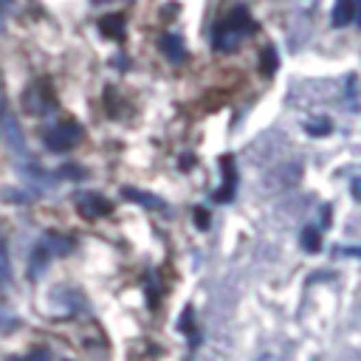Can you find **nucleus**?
I'll list each match as a JSON object with an SVG mask.
<instances>
[{"mask_svg": "<svg viewBox=\"0 0 361 361\" xmlns=\"http://www.w3.org/2000/svg\"><path fill=\"white\" fill-rule=\"evenodd\" d=\"M79 138H82V127L77 122H62L51 130H45V136H42L45 147L54 153H68L71 147H77Z\"/></svg>", "mask_w": 361, "mask_h": 361, "instance_id": "obj_1", "label": "nucleus"}, {"mask_svg": "<svg viewBox=\"0 0 361 361\" xmlns=\"http://www.w3.org/2000/svg\"><path fill=\"white\" fill-rule=\"evenodd\" d=\"M0 133H3V138L12 144V150L23 153L26 155V144H23V133H20V125H17V119L12 116L9 105H6V96L0 93Z\"/></svg>", "mask_w": 361, "mask_h": 361, "instance_id": "obj_2", "label": "nucleus"}, {"mask_svg": "<svg viewBox=\"0 0 361 361\" xmlns=\"http://www.w3.org/2000/svg\"><path fill=\"white\" fill-rule=\"evenodd\" d=\"M77 209L85 221H96V218H105V214H110V201L96 195V192H85V195L77 198Z\"/></svg>", "mask_w": 361, "mask_h": 361, "instance_id": "obj_3", "label": "nucleus"}, {"mask_svg": "<svg viewBox=\"0 0 361 361\" xmlns=\"http://www.w3.org/2000/svg\"><path fill=\"white\" fill-rule=\"evenodd\" d=\"M45 88L42 85H34V88H29V93L23 96V105H26V110L32 113V116H42V113H51V108H54V102H48L45 99Z\"/></svg>", "mask_w": 361, "mask_h": 361, "instance_id": "obj_4", "label": "nucleus"}, {"mask_svg": "<svg viewBox=\"0 0 361 361\" xmlns=\"http://www.w3.org/2000/svg\"><path fill=\"white\" fill-rule=\"evenodd\" d=\"M356 14H358V0H336L330 20H333L336 29H345L356 20Z\"/></svg>", "mask_w": 361, "mask_h": 361, "instance_id": "obj_5", "label": "nucleus"}, {"mask_svg": "<svg viewBox=\"0 0 361 361\" xmlns=\"http://www.w3.org/2000/svg\"><path fill=\"white\" fill-rule=\"evenodd\" d=\"M226 29H232L237 37H243V34H249L254 26H251V14H249V9L246 6H234L232 9V14L226 17V23H223Z\"/></svg>", "mask_w": 361, "mask_h": 361, "instance_id": "obj_6", "label": "nucleus"}, {"mask_svg": "<svg viewBox=\"0 0 361 361\" xmlns=\"http://www.w3.org/2000/svg\"><path fill=\"white\" fill-rule=\"evenodd\" d=\"M158 48L164 51V57H166V60H173V62H181V60L186 57L184 40H181L178 34H164V37H161V42H158Z\"/></svg>", "mask_w": 361, "mask_h": 361, "instance_id": "obj_7", "label": "nucleus"}, {"mask_svg": "<svg viewBox=\"0 0 361 361\" xmlns=\"http://www.w3.org/2000/svg\"><path fill=\"white\" fill-rule=\"evenodd\" d=\"M122 195L138 206H147V209H164V201L158 195H150V192H144V189H133V186H125L122 189Z\"/></svg>", "mask_w": 361, "mask_h": 361, "instance_id": "obj_8", "label": "nucleus"}, {"mask_svg": "<svg viewBox=\"0 0 361 361\" xmlns=\"http://www.w3.org/2000/svg\"><path fill=\"white\" fill-rule=\"evenodd\" d=\"M125 17L122 14H108L99 20V32L105 37H113V40H125Z\"/></svg>", "mask_w": 361, "mask_h": 361, "instance_id": "obj_9", "label": "nucleus"}, {"mask_svg": "<svg viewBox=\"0 0 361 361\" xmlns=\"http://www.w3.org/2000/svg\"><path fill=\"white\" fill-rule=\"evenodd\" d=\"M277 65H279V57H277V48L274 45H266L260 54V71L262 77H274L277 74Z\"/></svg>", "mask_w": 361, "mask_h": 361, "instance_id": "obj_10", "label": "nucleus"}, {"mask_svg": "<svg viewBox=\"0 0 361 361\" xmlns=\"http://www.w3.org/2000/svg\"><path fill=\"white\" fill-rule=\"evenodd\" d=\"M237 40L240 37L232 29H226V26H218V32H214V48H218V51H234Z\"/></svg>", "mask_w": 361, "mask_h": 361, "instance_id": "obj_11", "label": "nucleus"}, {"mask_svg": "<svg viewBox=\"0 0 361 361\" xmlns=\"http://www.w3.org/2000/svg\"><path fill=\"white\" fill-rule=\"evenodd\" d=\"M9 285H12V262H9V249H6V243L0 240V294H3Z\"/></svg>", "mask_w": 361, "mask_h": 361, "instance_id": "obj_12", "label": "nucleus"}, {"mask_svg": "<svg viewBox=\"0 0 361 361\" xmlns=\"http://www.w3.org/2000/svg\"><path fill=\"white\" fill-rule=\"evenodd\" d=\"M299 246H302L308 254H316V251L322 249V234H319L314 226L302 229V234H299Z\"/></svg>", "mask_w": 361, "mask_h": 361, "instance_id": "obj_13", "label": "nucleus"}, {"mask_svg": "<svg viewBox=\"0 0 361 361\" xmlns=\"http://www.w3.org/2000/svg\"><path fill=\"white\" fill-rule=\"evenodd\" d=\"M48 260H51V254H48V249L42 243L34 246V254H32V277H37L45 266H48Z\"/></svg>", "mask_w": 361, "mask_h": 361, "instance_id": "obj_14", "label": "nucleus"}, {"mask_svg": "<svg viewBox=\"0 0 361 361\" xmlns=\"http://www.w3.org/2000/svg\"><path fill=\"white\" fill-rule=\"evenodd\" d=\"M305 130H308L310 136H327V133L333 130V125H330V119L319 116V119H314V122H305Z\"/></svg>", "mask_w": 361, "mask_h": 361, "instance_id": "obj_15", "label": "nucleus"}, {"mask_svg": "<svg viewBox=\"0 0 361 361\" xmlns=\"http://www.w3.org/2000/svg\"><path fill=\"white\" fill-rule=\"evenodd\" d=\"M60 175H68L71 181H82V178H85V170H82V166H74V164H71V166H62Z\"/></svg>", "mask_w": 361, "mask_h": 361, "instance_id": "obj_16", "label": "nucleus"}, {"mask_svg": "<svg viewBox=\"0 0 361 361\" xmlns=\"http://www.w3.org/2000/svg\"><path fill=\"white\" fill-rule=\"evenodd\" d=\"M14 361H20V358H14ZM23 361H51V353H48V350H34L29 358H23Z\"/></svg>", "mask_w": 361, "mask_h": 361, "instance_id": "obj_17", "label": "nucleus"}, {"mask_svg": "<svg viewBox=\"0 0 361 361\" xmlns=\"http://www.w3.org/2000/svg\"><path fill=\"white\" fill-rule=\"evenodd\" d=\"M195 221H198V229H209V212L198 209V212H195Z\"/></svg>", "mask_w": 361, "mask_h": 361, "instance_id": "obj_18", "label": "nucleus"}, {"mask_svg": "<svg viewBox=\"0 0 361 361\" xmlns=\"http://www.w3.org/2000/svg\"><path fill=\"white\" fill-rule=\"evenodd\" d=\"M262 361H274V358H262Z\"/></svg>", "mask_w": 361, "mask_h": 361, "instance_id": "obj_19", "label": "nucleus"}, {"mask_svg": "<svg viewBox=\"0 0 361 361\" xmlns=\"http://www.w3.org/2000/svg\"><path fill=\"white\" fill-rule=\"evenodd\" d=\"M96 3H102V0H96Z\"/></svg>", "mask_w": 361, "mask_h": 361, "instance_id": "obj_20", "label": "nucleus"}]
</instances>
